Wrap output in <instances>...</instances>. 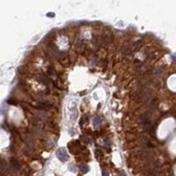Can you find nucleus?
<instances>
[{"instance_id": "8", "label": "nucleus", "mask_w": 176, "mask_h": 176, "mask_svg": "<svg viewBox=\"0 0 176 176\" xmlns=\"http://www.w3.org/2000/svg\"><path fill=\"white\" fill-rule=\"evenodd\" d=\"M78 176H82V175H80V174H79V175H78Z\"/></svg>"}, {"instance_id": "1", "label": "nucleus", "mask_w": 176, "mask_h": 176, "mask_svg": "<svg viewBox=\"0 0 176 176\" xmlns=\"http://www.w3.org/2000/svg\"><path fill=\"white\" fill-rule=\"evenodd\" d=\"M56 157L58 158L59 160H61L62 162H66L68 160V154L66 152V150L64 148H58L56 150Z\"/></svg>"}, {"instance_id": "6", "label": "nucleus", "mask_w": 176, "mask_h": 176, "mask_svg": "<svg viewBox=\"0 0 176 176\" xmlns=\"http://www.w3.org/2000/svg\"><path fill=\"white\" fill-rule=\"evenodd\" d=\"M102 176H109V174H108V170H106V169H103V170H102Z\"/></svg>"}, {"instance_id": "2", "label": "nucleus", "mask_w": 176, "mask_h": 176, "mask_svg": "<svg viewBox=\"0 0 176 176\" xmlns=\"http://www.w3.org/2000/svg\"><path fill=\"white\" fill-rule=\"evenodd\" d=\"M11 166H12V167L13 169H15L16 171H18V169L20 168V164H18V162L16 160H14V158H12L11 160Z\"/></svg>"}, {"instance_id": "7", "label": "nucleus", "mask_w": 176, "mask_h": 176, "mask_svg": "<svg viewBox=\"0 0 176 176\" xmlns=\"http://www.w3.org/2000/svg\"><path fill=\"white\" fill-rule=\"evenodd\" d=\"M118 176H126V175H125L124 172H122V174H119V175H118Z\"/></svg>"}, {"instance_id": "3", "label": "nucleus", "mask_w": 176, "mask_h": 176, "mask_svg": "<svg viewBox=\"0 0 176 176\" xmlns=\"http://www.w3.org/2000/svg\"><path fill=\"white\" fill-rule=\"evenodd\" d=\"M79 169H80L81 172L82 174H86L89 171V167H88L87 165H84V164H82V165L79 166Z\"/></svg>"}, {"instance_id": "4", "label": "nucleus", "mask_w": 176, "mask_h": 176, "mask_svg": "<svg viewBox=\"0 0 176 176\" xmlns=\"http://www.w3.org/2000/svg\"><path fill=\"white\" fill-rule=\"evenodd\" d=\"M39 80H40L42 83H43V84H45L46 86H48V83H50V79H48V78H47L45 75L40 76V79H39Z\"/></svg>"}, {"instance_id": "5", "label": "nucleus", "mask_w": 176, "mask_h": 176, "mask_svg": "<svg viewBox=\"0 0 176 176\" xmlns=\"http://www.w3.org/2000/svg\"><path fill=\"white\" fill-rule=\"evenodd\" d=\"M92 122H94V126H95V127H98L99 125L101 124L102 121H101L100 117H99V116H96V117L94 119V121H92Z\"/></svg>"}]
</instances>
